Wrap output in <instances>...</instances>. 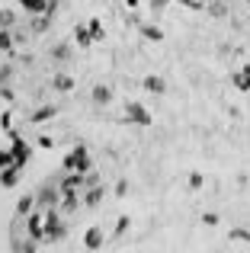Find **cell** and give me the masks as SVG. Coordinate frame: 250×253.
Instances as JSON below:
<instances>
[{
	"mask_svg": "<svg viewBox=\"0 0 250 253\" xmlns=\"http://www.w3.org/2000/svg\"><path fill=\"white\" fill-rule=\"evenodd\" d=\"M64 234H68V224H64L61 209H48L45 211V241L55 244V241H61Z\"/></svg>",
	"mask_w": 250,
	"mask_h": 253,
	"instance_id": "1",
	"label": "cell"
},
{
	"mask_svg": "<svg viewBox=\"0 0 250 253\" xmlns=\"http://www.w3.org/2000/svg\"><path fill=\"white\" fill-rule=\"evenodd\" d=\"M61 167H64V170H81V173H90V170H93V161H90V151L83 148V144H77L74 151H68V154H64Z\"/></svg>",
	"mask_w": 250,
	"mask_h": 253,
	"instance_id": "2",
	"label": "cell"
},
{
	"mask_svg": "<svg viewBox=\"0 0 250 253\" xmlns=\"http://www.w3.org/2000/svg\"><path fill=\"white\" fill-rule=\"evenodd\" d=\"M6 138H10V151H13V161H16V167H26L29 164V157H32V148H29V141H23V135L19 131H6Z\"/></svg>",
	"mask_w": 250,
	"mask_h": 253,
	"instance_id": "3",
	"label": "cell"
},
{
	"mask_svg": "<svg viewBox=\"0 0 250 253\" xmlns=\"http://www.w3.org/2000/svg\"><path fill=\"white\" fill-rule=\"evenodd\" d=\"M58 189H61V192H81V189H87V173H81V170H64Z\"/></svg>",
	"mask_w": 250,
	"mask_h": 253,
	"instance_id": "4",
	"label": "cell"
},
{
	"mask_svg": "<svg viewBox=\"0 0 250 253\" xmlns=\"http://www.w3.org/2000/svg\"><path fill=\"white\" fill-rule=\"evenodd\" d=\"M26 231H29L32 241H45V209L29 211V218H26Z\"/></svg>",
	"mask_w": 250,
	"mask_h": 253,
	"instance_id": "5",
	"label": "cell"
},
{
	"mask_svg": "<svg viewBox=\"0 0 250 253\" xmlns=\"http://www.w3.org/2000/svg\"><path fill=\"white\" fill-rule=\"evenodd\" d=\"M58 202H61V189H55V186H42V189L36 192V205L39 209H55Z\"/></svg>",
	"mask_w": 250,
	"mask_h": 253,
	"instance_id": "6",
	"label": "cell"
},
{
	"mask_svg": "<svg viewBox=\"0 0 250 253\" xmlns=\"http://www.w3.org/2000/svg\"><path fill=\"white\" fill-rule=\"evenodd\" d=\"M125 122H135V125H151V112L144 109L141 103H125Z\"/></svg>",
	"mask_w": 250,
	"mask_h": 253,
	"instance_id": "7",
	"label": "cell"
},
{
	"mask_svg": "<svg viewBox=\"0 0 250 253\" xmlns=\"http://www.w3.org/2000/svg\"><path fill=\"white\" fill-rule=\"evenodd\" d=\"M19 179H23V167H3L0 170V186H6V189H13V186H19Z\"/></svg>",
	"mask_w": 250,
	"mask_h": 253,
	"instance_id": "8",
	"label": "cell"
},
{
	"mask_svg": "<svg viewBox=\"0 0 250 253\" xmlns=\"http://www.w3.org/2000/svg\"><path fill=\"white\" fill-rule=\"evenodd\" d=\"M231 84L238 86L241 93H250V61H247V64H241V68L231 74Z\"/></svg>",
	"mask_w": 250,
	"mask_h": 253,
	"instance_id": "9",
	"label": "cell"
},
{
	"mask_svg": "<svg viewBox=\"0 0 250 253\" xmlns=\"http://www.w3.org/2000/svg\"><path fill=\"white\" fill-rule=\"evenodd\" d=\"M103 244H106V234H103L100 228H87V234H83V247H87V250H100Z\"/></svg>",
	"mask_w": 250,
	"mask_h": 253,
	"instance_id": "10",
	"label": "cell"
},
{
	"mask_svg": "<svg viewBox=\"0 0 250 253\" xmlns=\"http://www.w3.org/2000/svg\"><path fill=\"white\" fill-rule=\"evenodd\" d=\"M58 209H61V215H74V211L81 209V199H77V192H61V202H58Z\"/></svg>",
	"mask_w": 250,
	"mask_h": 253,
	"instance_id": "11",
	"label": "cell"
},
{
	"mask_svg": "<svg viewBox=\"0 0 250 253\" xmlns=\"http://www.w3.org/2000/svg\"><path fill=\"white\" fill-rule=\"evenodd\" d=\"M103 202V186L96 183V186H87V196H83V205L87 209H96V205Z\"/></svg>",
	"mask_w": 250,
	"mask_h": 253,
	"instance_id": "12",
	"label": "cell"
},
{
	"mask_svg": "<svg viewBox=\"0 0 250 253\" xmlns=\"http://www.w3.org/2000/svg\"><path fill=\"white\" fill-rule=\"evenodd\" d=\"M228 6H231V3H225V0H208V3H206V10H208V16L225 19V16H228Z\"/></svg>",
	"mask_w": 250,
	"mask_h": 253,
	"instance_id": "13",
	"label": "cell"
},
{
	"mask_svg": "<svg viewBox=\"0 0 250 253\" xmlns=\"http://www.w3.org/2000/svg\"><path fill=\"white\" fill-rule=\"evenodd\" d=\"M141 86H144L148 93H154V96H161V93H167V84H164L161 77H151V74L144 77V84H141Z\"/></svg>",
	"mask_w": 250,
	"mask_h": 253,
	"instance_id": "14",
	"label": "cell"
},
{
	"mask_svg": "<svg viewBox=\"0 0 250 253\" xmlns=\"http://www.w3.org/2000/svg\"><path fill=\"white\" fill-rule=\"evenodd\" d=\"M55 112H58L55 106H39V109L29 116V122H36V125H39V122H48V119H55Z\"/></svg>",
	"mask_w": 250,
	"mask_h": 253,
	"instance_id": "15",
	"label": "cell"
},
{
	"mask_svg": "<svg viewBox=\"0 0 250 253\" xmlns=\"http://www.w3.org/2000/svg\"><path fill=\"white\" fill-rule=\"evenodd\" d=\"M74 42L81 45V48H90V45H93V39H90V29H87V26H74Z\"/></svg>",
	"mask_w": 250,
	"mask_h": 253,
	"instance_id": "16",
	"label": "cell"
},
{
	"mask_svg": "<svg viewBox=\"0 0 250 253\" xmlns=\"http://www.w3.org/2000/svg\"><path fill=\"white\" fill-rule=\"evenodd\" d=\"M90 96H93V103H96V106H106L109 99H113V90L100 84V86H93V93H90Z\"/></svg>",
	"mask_w": 250,
	"mask_h": 253,
	"instance_id": "17",
	"label": "cell"
},
{
	"mask_svg": "<svg viewBox=\"0 0 250 253\" xmlns=\"http://www.w3.org/2000/svg\"><path fill=\"white\" fill-rule=\"evenodd\" d=\"M51 84H55V90H61V93L74 90V77H71V74H55V77H51Z\"/></svg>",
	"mask_w": 250,
	"mask_h": 253,
	"instance_id": "18",
	"label": "cell"
},
{
	"mask_svg": "<svg viewBox=\"0 0 250 253\" xmlns=\"http://www.w3.org/2000/svg\"><path fill=\"white\" fill-rule=\"evenodd\" d=\"M48 26H51V13H36V19H32V32L39 36V32H45Z\"/></svg>",
	"mask_w": 250,
	"mask_h": 253,
	"instance_id": "19",
	"label": "cell"
},
{
	"mask_svg": "<svg viewBox=\"0 0 250 253\" xmlns=\"http://www.w3.org/2000/svg\"><path fill=\"white\" fill-rule=\"evenodd\" d=\"M87 29H90V39H93V42H103V39H106V29H103L100 19H90Z\"/></svg>",
	"mask_w": 250,
	"mask_h": 253,
	"instance_id": "20",
	"label": "cell"
},
{
	"mask_svg": "<svg viewBox=\"0 0 250 253\" xmlns=\"http://www.w3.org/2000/svg\"><path fill=\"white\" fill-rule=\"evenodd\" d=\"M32 209H36V196H23L16 202V215H29Z\"/></svg>",
	"mask_w": 250,
	"mask_h": 253,
	"instance_id": "21",
	"label": "cell"
},
{
	"mask_svg": "<svg viewBox=\"0 0 250 253\" xmlns=\"http://www.w3.org/2000/svg\"><path fill=\"white\" fill-rule=\"evenodd\" d=\"M228 241H234V244H250V231H244V228H231V231H228Z\"/></svg>",
	"mask_w": 250,
	"mask_h": 253,
	"instance_id": "22",
	"label": "cell"
},
{
	"mask_svg": "<svg viewBox=\"0 0 250 253\" xmlns=\"http://www.w3.org/2000/svg\"><path fill=\"white\" fill-rule=\"evenodd\" d=\"M141 36L148 39V42H164V32L157 29V26H141Z\"/></svg>",
	"mask_w": 250,
	"mask_h": 253,
	"instance_id": "23",
	"label": "cell"
},
{
	"mask_svg": "<svg viewBox=\"0 0 250 253\" xmlns=\"http://www.w3.org/2000/svg\"><path fill=\"white\" fill-rule=\"evenodd\" d=\"M13 23H16V13L13 10H0V29H10Z\"/></svg>",
	"mask_w": 250,
	"mask_h": 253,
	"instance_id": "24",
	"label": "cell"
},
{
	"mask_svg": "<svg viewBox=\"0 0 250 253\" xmlns=\"http://www.w3.org/2000/svg\"><path fill=\"white\" fill-rule=\"evenodd\" d=\"M10 48H13V32L0 29V51H10Z\"/></svg>",
	"mask_w": 250,
	"mask_h": 253,
	"instance_id": "25",
	"label": "cell"
},
{
	"mask_svg": "<svg viewBox=\"0 0 250 253\" xmlns=\"http://www.w3.org/2000/svg\"><path fill=\"white\" fill-rule=\"evenodd\" d=\"M13 164H16V161H13V151L10 148H0V170H3V167H13Z\"/></svg>",
	"mask_w": 250,
	"mask_h": 253,
	"instance_id": "26",
	"label": "cell"
},
{
	"mask_svg": "<svg viewBox=\"0 0 250 253\" xmlns=\"http://www.w3.org/2000/svg\"><path fill=\"white\" fill-rule=\"evenodd\" d=\"M128 224H131V221H128V215H122L119 221H116V231H113V234H116V237H122L125 231H128Z\"/></svg>",
	"mask_w": 250,
	"mask_h": 253,
	"instance_id": "27",
	"label": "cell"
},
{
	"mask_svg": "<svg viewBox=\"0 0 250 253\" xmlns=\"http://www.w3.org/2000/svg\"><path fill=\"white\" fill-rule=\"evenodd\" d=\"M55 58H58V61H68V58H71V45H58V48H55Z\"/></svg>",
	"mask_w": 250,
	"mask_h": 253,
	"instance_id": "28",
	"label": "cell"
},
{
	"mask_svg": "<svg viewBox=\"0 0 250 253\" xmlns=\"http://www.w3.org/2000/svg\"><path fill=\"white\" fill-rule=\"evenodd\" d=\"M39 148H45V151H48V148H55V138H48V135H39Z\"/></svg>",
	"mask_w": 250,
	"mask_h": 253,
	"instance_id": "29",
	"label": "cell"
},
{
	"mask_svg": "<svg viewBox=\"0 0 250 253\" xmlns=\"http://www.w3.org/2000/svg\"><path fill=\"white\" fill-rule=\"evenodd\" d=\"M202 221H206V224H208V228H215V224H218V221H221V218H218V215H215V211H206V215H202Z\"/></svg>",
	"mask_w": 250,
	"mask_h": 253,
	"instance_id": "30",
	"label": "cell"
},
{
	"mask_svg": "<svg viewBox=\"0 0 250 253\" xmlns=\"http://www.w3.org/2000/svg\"><path fill=\"white\" fill-rule=\"evenodd\" d=\"M202 183H206V176H202V173H193V176H189V186H193V189H199Z\"/></svg>",
	"mask_w": 250,
	"mask_h": 253,
	"instance_id": "31",
	"label": "cell"
},
{
	"mask_svg": "<svg viewBox=\"0 0 250 253\" xmlns=\"http://www.w3.org/2000/svg\"><path fill=\"white\" fill-rule=\"evenodd\" d=\"M125 192H128V183H125V179H119V183H116V196L125 199Z\"/></svg>",
	"mask_w": 250,
	"mask_h": 253,
	"instance_id": "32",
	"label": "cell"
},
{
	"mask_svg": "<svg viewBox=\"0 0 250 253\" xmlns=\"http://www.w3.org/2000/svg\"><path fill=\"white\" fill-rule=\"evenodd\" d=\"M0 96H3V99H6V103H13V99H16V93H13V90H10V86H0Z\"/></svg>",
	"mask_w": 250,
	"mask_h": 253,
	"instance_id": "33",
	"label": "cell"
},
{
	"mask_svg": "<svg viewBox=\"0 0 250 253\" xmlns=\"http://www.w3.org/2000/svg\"><path fill=\"white\" fill-rule=\"evenodd\" d=\"M0 125H3V128H6V131H10V128H13V116H10V112H3V116H0Z\"/></svg>",
	"mask_w": 250,
	"mask_h": 253,
	"instance_id": "34",
	"label": "cell"
},
{
	"mask_svg": "<svg viewBox=\"0 0 250 253\" xmlns=\"http://www.w3.org/2000/svg\"><path fill=\"white\" fill-rule=\"evenodd\" d=\"M16 250H26V253H32V250H39V244H32V241H29V244H19Z\"/></svg>",
	"mask_w": 250,
	"mask_h": 253,
	"instance_id": "35",
	"label": "cell"
},
{
	"mask_svg": "<svg viewBox=\"0 0 250 253\" xmlns=\"http://www.w3.org/2000/svg\"><path fill=\"white\" fill-rule=\"evenodd\" d=\"M167 3H170V0H151V10H164Z\"/></svg>",
	"mask_w": 250,
	"mask_h": 253,
	"instance_id": "36",
	"label": "cell"
},
{
	"mask_svg": "<svg viewBox=\"0 0 250 253\" xmlns=\"http://www.w3.org/2000/svg\"><path fill=\"white\" fill-rule=\"evenodd\" d=\"M138 3H141V0H125V6H131V10H135Z\"/></svg>",
	"mask_w": 250,
	"mask_h": 253,
	"instance_id": "37",
	"label": "cell"
},
{
	"mask_svg": "<svg viewBox=\"0 0 250 253\" xmlns=\"http://www.w3.org/2000/svg\"><path fill=\"white\" fill-rule=\"evenodd\" d=\"M244 3H247V6H250V0H244Z\"/></svg>",
	"mask_w": 250,
	"mask_h": 253,
	"instance_id": "38",
	"label": "cell"
},
{
	"mask_svg": "<svg viewBox=\"0 0 250 253\" xmlns=\"http://www.w3.org/2000/svg\"><path fill=\"white\" fill-rule=\"evenodd\" d=\"M225 3H231V0H225Z\"/></svg>",
	"mask_w": 250,
	"mask_h": 253,
	"instance_id": "39",
	"label": "cell"
}]
</instances>
